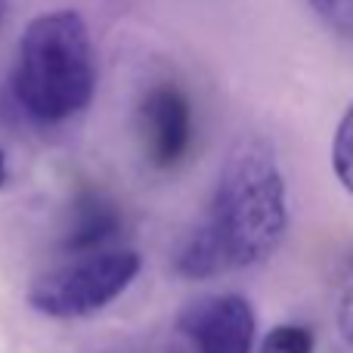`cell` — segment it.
I'll list each match as a JSON object with an SVG mask.
<instances>
[{
  "instance_id": "12",
  "label": "cell",
  "mask_w": 353,
  "mask_h": 353,
  "mask_svg": "<svg viewBox=\"0 0 353 353\" xmlns=\"http://www.w3.org/2000/svg\"><path fill=\"white\" fill-rule=\"evenodd\" d=\"M6 10H10V0H0V25H3V19H6Z\"/></svg>"
},
{
  "instance_id": "3",
  "label": "cell",
  "mask_w": 353,
  "mask_h": 353,
  "mask_svg": "<svg viewBox=\"0 0 353 353\" xmlns=\"http://www.w3.org/2000/svg\"><path fill=\"white\" fill-rule=\"evenodd\" d=\"M140 254L109 248L84 254L56 270L34 276L28 285V307L50 319H84L118 301L140 276Z\"/></svg>"
},
{
  "instance_id": "1",
  "label": "cell",
  "mask_w": 353,
  "mask_h": 353,
  "mask_svg": "<svg viewBox=\"0 0 353 353\" xmlns=\"http://www.w3.org/2000/svg\"><path fill=\"white\" fill-rule=\"evenodd\" d=\"M288 232V186L276 149L245 137L226 152L205 223L180 242L174 270L183 279H211L226 270L270 261Z\"/></svg>"
},
{
  "instance_id": "8",
  "label": "cell",
  "mask_w": 353,
  "mask_h": 353,
  "mask_svg": "<svg viewBox=\"0 0 353 353\" xmlns=\"http://www.w3.org/2000/svg\"><path fill=\"white\" fill-rule=\"evenodd\" d=\"M332 168L344 189L353 195V103L344 112L341 124L335 130V143H332Z\"/></svg>"
},
{
  "instance_id": "10",
  "label": "cell",
  "mask_w": 353,
  "mask_h": 353,
  "mask_svg": "<svg viewBox=\"0 0 353 353\" xmlns=\"http://www.w3.org/2000/svg\"><path fill=\"white\" fill-rule=\"evenodd\" d=\"M335 316H338V332H341V338L353 347V257L347 261V267H344V276H341Z\"/></svg>"
},
{
  "instance_id": "5",
  "label": "cell",
  "mask_w": 353,
  "mask_h": 353,
  "mask_svg": "<svg viewBox=\"0 0 353 353\" xmlns=\"http://www.w3.org/2000/svg\"><path fill=\"white\" fill-rule=\"evenodd\" d=\"M180 332L195 353H251L257 319L242 294H211L180 313Z\"/></svg>"
},
{
  "instance_id": "6",
  "label": "cell",
  "mask_w": 353,
  "mask_h": 353,
  "mask_svg": "<svg viewBox=\"0 0 353 353\" xmlns=\"http://www.w3.org/2000/svg\"><path fill=\"white\" fill-rule=\"evenodd\" d=\"M121 232V208L105 189L78 186L68 201L62 248L74 257L109 251L105 245L115 242Z\"/></svg>"
},
{
  "instance_id": "7",
  "label": "cell",
  "mask_w": 353,
  "mask_h": 353,
  "mask_svg": "<svg viewBox=\"0 0 353 353\" xmlns=\"http://www.w3.org/2000/svg\"><path fill=\"white\" fill-rule=\"evenodd\" d=\"M313 350H316V338H313V332L307 325L298 323L276 325L261 341V353H313Z\"/></svg>"
},
{
  "instance_id": "4",
  "label": "cell",
  "mask_w": 353,
  "mask_h": 353,
  "mask_svg": "<svg viewBox=\"0 0 353 353\" xmlns=\"http://www.w3.org/2000/svg\"><path fill=\"white\" fill-rule=\"evenodd\" d=\"M140 140L149 165L174 171L192 146V105L180 84L159 81L140 99Z\"/></svg>"
},
{
  "instance_id": "9",
  "label": "cell",
  "mask_w": 353,
  "mask_h": 353,
  "mask_svg": "<svg viewBox=\"0 0 353 353\" xmlns=\"http://www.w3.org/2000/svg\"><path fill=\"white\" fill-rule=\"evenodd\" d=\"M307 3L325 28H332L344 41H353V0H307Z\"/></svg>"
},
{
  "instance_id": "11",
  "label": "cell",
  "mask_w": 353,
  "mask_h": 353,
  "mask_svg": "<svg viewBox=\"0 0 353 353\" xmlns=\"http://www.w3.org/2000/svg\"><path fill=\"white\" fill-rule=\"evenodd\" d=\"M3 180H6V159H3V152H0V186H3Z\"/></svg>"
},
{
  "instance_id": "2",
  "label": "cell",
  "mask_w": 353,
  "mask_h": 353,
  "mask_svg": "<svg viewBox=\"0 0 353 353\" xmlns=\"http://www.w3.org/2000/svg\"><path fill=\"white\" fill-rule=\"evenodd\" d=\"M12 97L37 121L59 124L81 115L97 90L90 28L78 10L34 16L12 56Z\"/></svg>"
}]
</instances>
